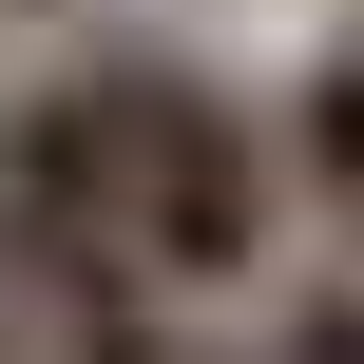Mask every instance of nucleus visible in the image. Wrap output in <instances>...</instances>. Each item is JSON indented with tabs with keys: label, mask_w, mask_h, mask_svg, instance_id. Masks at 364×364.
Masks as SVG:
<instances>
[{
	"label": "nucleus",
	"mask_w": 364,
	"mask_h": 364,
	"mask_svg": "<svg viewBox=\"0 0 364 364\" xmlns=\"http://www.w3.org/2000/svg\"><path fill=\"white\" fill-rule=\"evenodd\" d=\"M96 115H115V269H134V288H250L269 230H288L269 115H250L230 77H192V58H115Z\"/></svg>",
	"instance_id": "1"
},
{
	"label": "nucleus",
	"mask_w": 364,
	"mask_h": 364,
	"mask_svg": "<svg viewBox=\"0 0 364 364\" xmlns=\"http://www.w3.org/2000/svg\"><path fill=\"white\" fill-rule=\"evenodd\" d=\"M269 154H288V192L364 250V38H346V58H307V96H288V134H269Z\"/></svg>",
	"instance_id": "2"
},
{
	"label": "nucleus",
	"mask_w": 364,
	"mask_h": 364,
	"mask_svg": "<svg viewBox=\"0 0 364 364\" xmlns=\"http://www.w3.org/2000/svg\"><path fill=\"white\" fill-rule=\"evenodd\" d=\"M58 364H230V346H173V326H154V288H115V307H77V326H58Z\"/></svg>",
	"instance_id": "3"
}]
</instances>
